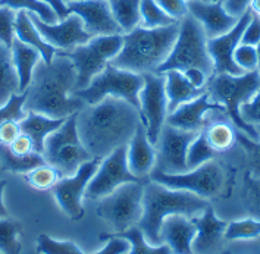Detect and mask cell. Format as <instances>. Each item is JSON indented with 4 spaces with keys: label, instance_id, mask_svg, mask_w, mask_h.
Wrapping results in <instances>:
<instances>
[{
    "label": "cell",
    "instance_id": "1",
    "mask_svg": "<svg viewBox=\"0 0 260 254\" xmlns=\"http://www.w3.org/2000/svg\"><path fill=\"white\" fill-rule=\"evenodd\" d=\"M141 122L137 107L115 97H106L96 105H85L77 113L80 140L99 161L116 148L128 146Z\"/></svg>",
    "mask_w": 260,
    "mask_h": 254
},
{
    "label": "cell",
    "instance_id": "2",
    "mask_svg": "<svg viewBox=\"0 0 260 254\" xmlns=\"http://www.w3.org/2000/svg\"><path fill=\"white\" fill-rule=\"evenodd\" d=\"M77 69L71 59L57 52L50 64L40 60L25 90V112H36L53 119H67L85 103L75 97Z\"/></svg>",
    "mask_w": 260,
    "mask_h": 254
},
{
    "label": "cell",
    "instance_id": "3",
    "mask_svg": "<svg viewBox=\"0 0 260 254\" xmlns=\"http://www.w3.org/2000/svg\"><path fill=\"white\" fill-rule=\"evenodd\" d=\"M179 21L160 28L138 25L122 34L123 46L109 64L134 74H154L171 53L178 37Z\"/></svg>",
    "mask_w": 260,
    "mask_h": 254
},
{
    "label": "cell",
    "instance_id": "4",
    "mask_svg": "<svg viewBox=\"0 0 260 254\" xmlns=\"http://www.w3.org/2000/svg\"><path fill=\"white\" fill-rule=\"evenodd\" d=\"M209 206V200L197 194L172 189L149 179L144 184L143 216L137 227L151 245H160V227L168 216L184 214L187 217H194L203 213Z\"/></svg>",
    "mask_w": 260,
    "mask_h": 254
},
{
    "label": "cell",
    "instance_id": "5",
    "mask_svg": "<svg viewBox=\"0 0 260 254\" xmlns=\"http://www.w3.org/2000/svg\"><path fill=\"white\" fill-rule=\"evenodd\" d=\"M260 88V71L244 72L241 75L231 74H213L206 85V93L213 103L225 109L226 115L233 120L235 128L251 138L259 141L260 134L254 125L247 123L241 118L240 107L250 102Z\"/></svg>",
    "mask_w": 260,
    "mask_h": 254
},
{
    "label": "cell",
    "instance_id": "6",
    "mask_svg": "<svg viewBox=\"0 0 260 254\" xmlns=\"http://www.w3.org/2000/svg\"><path fill=\"white\" fill-rule=\"evenodd\" d=\"M207 40L202 24L192 15L187 14L179 21L178 37L171 53L154 74H165L166 71L182 72L188 68H199L212 77L215 68L207 50Z\"/></svg>",
    "mask_w": 260,
    "mask_h": 254
},
{
    "label": "cell",
    "instance_id": "7",
    "mask_svg": "<svg viewBox=\"0 0 260 254\" xmlns=\"http://www.w3.org/2000/svg\"><path fill=\"white\" fill-rule=\"evenodd\" d=\"M144 85V75L134 74L125 69L108 64L106 68L97 74L88 87L77 90L74 96L85 105H96L106 97L121 99L140 110V91Z\"/></svg>",
    "mask_w": 260,
    "mask_h": 254
},
{
    "label": "cell",
    "instance_id": "8",
    "mask_svg": "<svg viewBox=\"0 0 260 254\" xmlns=\"http://www.w3.org/2000/svg\"><path fill=\"white\" fill-rule=\"evenodd\" d=\"M44 161L65 176H72L82 163L94 159L80 140L77 130V113L71 115L63 125L44 141Z\"/></svg>",
    "mask_w": 260,
    "mask_h": 254
},
{
    "label": "cell",
    "instance_id": "9",
    "mask_svg": "<svg viewBox=\"0 0 260 254\" xmlns=\"http://www.w3.org/2000/svg\"><path fill=\"white\" fill-rule=\"evenodd\" d=\"M123 46L122 34L96 36L85 44H80L71 50L60 52L71 59L77 69V90H82L100 74L110 60L121 52ZM75 90V91H77Z\"/></svg>",
    "mask_w": 260,
    "mask_h": 254
},
{
    "label": "cell",
    "instance_id": "10",
    "mask_svg": "<svg viewBox=\"0 0 260 254\" xmlns=\"http://www.w3.org/2000/svg\"><path fill=\"white\" fill-rule=\"evenodd\" d=\"M146 182H126L100 199L97 214L110 225L113 234L137 227L143 216V196Z\"/></svg>",
    "mask_w": 260,
    "mask_h": 254
},
{
    "label": "cell",
    "instance_id": "11",
    "mask_svg": "<svg viewBox=\"0 0 260 254\" xmlns=\"http://www.w3.org/2000/svg\"><path fill=\"white\" fill-rule=\"evenodd\" d=\"M149 179L172 189L190 191L209 200L218 197L223 191L226 184V171L215 159L182 174H164L151 171Z\"/></svg>",
    "mask_w": 260,
    "mask_h": 254
},
{
    "label": "cell",
    "instance_id": "12",
    "mask_svg": "<svg viewBox=\"0 0 260 254\" xmlns=\"http://www.w3.org/2000/svg\"><path fill=\"white\" fill-rule=\"evenodd\" d=\"M140 113L147 138L154 146L168 116V99L165 91V74H146L140 91Z\"/></svg>",
    "mask_w": 260,
    "mask_h": 254
},
{
    "label": "cell",
    "instance_id": "13",
    "mask_svg": "<svg viewBox=\"0 0 260 254\" xmlns=\"http://www.w3.org/2000/svg\"><path fill=\"white\" fill-rule=\"evenodd\" d=\"M199 133L182 131L171 126L165 122L159 134L157 143L154 144L156 161L153 171L164 174H182L188 171L187 166V150Z\"/></svg>",
    "mask_w": 260,
    "mask_h": 254
},
{
    "label": "cell",
    "instance_id": "14",
    "mask_svg": "<svg viewBox=\"0 0 260 254\" xmlns=\"http://www.w3.org/2000/svg\"><path fill=\"white\" fill-rule=\"evenodd\" d=\"M126 182L146 181H141L131 174L126 162V146H122L100 161L96 174L87 185L85 197L90 200H100Z\"/></svg>",
    "mask_w": 260,
    "mask_h": 254
},
{
    "label": "cell",
    "instance_id": "15",
    "mask_svg": "<svg viewBox=\"0 0 260 254\" xmlns=\"http://www.w3.org/2000/svg\"><path fill=\"white\" fill-rule=\"evenodd\" d=\"M99 165H100L99 159H91L82 163L75 174L72 176L60 178L59 182L52 189L59 207L72 220H80L84 216L82 199L85 197L87 185L96 174Z\"/></svg>",
    "mask_w": 260,
    "mask_h": 254
},
{
    "label": "cell",
    "instance_id": "16",
    "mask_svg": "<svg viewBox=\"0 0 260 254\" xmlns=\"http://www.w3.org/2000/svg\"><path fill=\"white\" fill-rule=\"evenodd\" d=\"M29 16L34 25L40 31L43 39L60 52L71 50L80 44H85L91 39V36L85 31L78 15L69 14L65 19L57 21L56 24H47L34 14H29Z\"/></svg>",
    "mask_w": 260,
    "mask_h": 254
},
{
    "label": "cell",
    "instance_id": "17",
    "mask_svg": "<svg viewBox=\"0 0 260 254\" xmlns=\"http://www.w3.org/2000/svg\"><path fill=\"white\" fill-rule=\"evenodd\" d=\"M251 19V11L248 9L243 15L233 29L222 34L219 37L209 39L207 40V50L213 60L215 74H231V75H241L244 74L243 69L235 65L234 62V52L237 46L241 43L243 33L246 29L247 24Z\"/></svg>",
    "mask_w": 260,
    "mask_h": 254
},
{
    "label": "cell",
    "instance_id": "18",
    "mask_svg": "<svg viewBox=\"0 0 260 254\" xmlns=\"http://www.w3.org/2000/svg\"><path fill=\"white\" fill-rule=\"evenodd\" d=\"M67 6L69 14H75L81 18L85 31L91 37L122 33L110 11L109 0H77L69 2Z\"/></svg>",
    "mask_w": 260,
    "mask_h": 254
},
{
    "label": "cell",
    "instance_id": "19",
    "mask_svg": "<svg viewBox=\"0 0 260 254\" xmlns=\"http://www.w3.org/2000/svg\"><path fill=\"white\" fill-rule=\"evenodd\" d=\"M191 219L197 229L191 242L192 254H220L226 250L225 229L228 222L218 217L212 206Z\"/></svg>",
    "mask_w": 260,
    "mask_h": 254
},
{
    "label": "cell",
    "instance_id": "20",
    "mask_svg": "<svg viewBox=\"0 0 260 254\" xmlns=\"http://www.w3.org/2000/svg\"><path fill=\"white\" fill-rule=\"evenodd\" d=\"M215 110H223L225 109L213 103L209 99V94L203 93L194 99L191 102H187L184 105L178 106L174 112L168 113L166 123L171 126H175L182 131H190V133H202L207 125V116L210 112Z\"/></svg>",
    "mask_w": 260,
    "mask_h": 254
},
{
    "label": "cell",
    "instance_id": "21",
    "mask_svg": "<svg viewBox=\"0 0 260 254\" xmlns=\"http://www.w3.org/2000/svg\"><path fill=\"white\" fill-rule=\"evenodd\" d=\"M188 14L192 15L205 28L207 39H215L228 33L235 27L240 18L230 15L220 0L203 2V0H188Z\"/></svg>",
    "mask_w": 260,
    "mask_h": 254
},
{
    "label": "cell",
    "instance_id": "22",
    "mask_svg": "<svg viewBox=\"0 0 260 254\" xmlns=\"http://www.w3.org/2000/svg\"><path fill=\"white\" fill-rule=\"evenodd\" d=\"M156 150L147 138L146 126L141 122L133 140L126 146V162L131 174L141 181H149L151 171L154 168Z\"/></svg>",
    "mask_w": 260,
    "mask_h": 254
},
{
    "label": "cell",
    "instance_id": "23",
    "mask_svg": "<svg viewBox=\"0 0 260 254\" xmlns=\"http://www.w3.org/2000/svg\"><path fill=\"white\" fill-rule=\"evenodd\" d=\"M196 225L191 217L184 214L168 216L160 227V240L172 254H192L191 242L196 237Z\"/></svg>",
    "mask_w": 260,
    "mask_h": 254
},
{
    "label": "cell",
    "instance_id": "24",
    "mask_svg": "<svg viewBox=\"0 0 260 254\" xmlns=\"http://www.w3.org/2000/svg\"><path fill=\"white\" fill-rule=\"evenodd\" d=\"M206 138L218 154L228 153L237 146V128L223 110L210 112L203 130Z\"/></svg>",
    "mask_w": 260,
    "mask_h": 254
},
{
    "label": "cell",
    "instance_id": "25",
    "mask_svg": "<svg viewBox=\"0 0 260 254\" xmlns=\"http://www.w3.org/2000/svg\"><path fill=\"white\" fill-rule=\"evenodd\" d=\"M15 37L19 41L25 43L28 46L34 47L41 54V60L50 64L57 53V49L50 46L43 39L40 31L34 25L31 16L27 11H18L15 19Z\"/></svg>",
    "mask_w": 260,
    "mask_h": 254
},
{
    "label": "cell",
    "instance_id": "26",
    "mask_svg": "<svg viewBox=\"0 0 260 254\" xmlns=\"http://www.w3.org/2000/svg\"><path fill=\"white\" fill-rule=\"evenodd\" d=\"M67 119H53L36 112H27V116L19 122L21 133L29 137L34 144V150L43 154L44 141L52 133L59 130Z\"/></svg>",
    "mask_w": 260,
    "mask_h": 254
},
{
    "label": "cell",
    "instance_id": "27",
    "mask_svg": "<svg viewBox=\"0 0 260 254\" xmlns=\"http://www.w3.org/2000/svg\"><path fill=\"white\" fill-rule=\"evenodd\" d=\"M165 91L168 99V113L174 112L181 105L191 102L206 93V90L194 88L181 71L165 72Z\"/></svg>",
    "mask_w": 260,
    "mask_h": 254
},
{
    "label": "cell",
    "instance_id": "28",
    "mask_svg": "<svg viewBox=\"0 0 260 254\" xmlns=\"http://www.w3.org/2000/svg\"><path fill=\"white\" fill-rule=\"evenodd\" d=\"M12 59L19 80V93H24L32 80L34 69L41 60V54L31 46L15 39L12 43Z\"/></svg>",
    "mask_w": 260,
    "mask_h": 254
},
{
    "label": "cell",
    "instance_id": "29",
    "mask_svg": "<svg viewBox=\"0 0 260 254\" xmlns=\"http://www.w3.org/2000/svg\"><path fill=\"white\" fill-rule=\"evenodd\" d=\"M19 93V80L12 59L11 47L0 43V106Z\"/></svg>",
    "mask_w": 260,
    "mask_h": 254
},
{
    "label": "cell",
    "instance_id": "30",
    "mask_svg": "<svg viewBox=\"0 0 260 254\" xmlns=\"http://www.w3.org/2000/svg\"><path fill=\"white\" fill-rule=\"evenodd\" d=\"M0 163L3 171L12 174H28L34 168L44 165V156L40 153H29L27 156H18L11 151L9 146L0 144Z\"/></svg>",
    "mask_w": 260,
    "mask_h": 254
},
{
    "label": "cell",
    "instance_id": "31",
    "mask_svg": "<svg viewBox=\"0 0 260 254\" xmlns=\"http://www.w3.org/2000/svg\"><path fill=\"white\" fill-rule=\"evenodd\" d=\"M110 11L123 34L141 25V0H109Z\"/></svg>",
    "mask_w": 260,
    "mask_h": 254
},
{
    "label": "cell",
    "instance_id": "32",
    "mask_svg": "<svg viewBox=\"0 0 260 254\" xmlns=\"http://www.w3.org/2000/svg\"><path fill=\"white\" fill-rule=\"evenodd\" d=\"M119 235L129 242V251L126 254H172L171 248L166 244L160 245H151L149 241L144 238L143 232L138 227H133L121 234H113Z\"/></svg>",
    "mask_w": 260,
    "mask_h": 254
},
{
    "label": "cell",
    "instance_id": "33",
    "mask_svg": "<svg viewBox=\"0 0 260 254\" xmlns=\"http://www.w3.org/2000/svg\"><path fill=\"white\" fill-rule=\"evenodd\" d=\"M0 6L11 8L14 11H27L29 14L37 15L41 21L47 24H56L59 21L56 12L47 3L41 0H0Z\"/></svg>",
    "mask_w": 260,
    "mask_h": 254
},
{
    "label": "cell",
    "instance_id": "34",
    "mask_svg": "<svg viewBox=\"0 0 260 254\" xmlns=\"http://www.w3.org/2000/svg\"><path fill=\"white\" fill-rule=\"evenodd\" d=\"M241 203L250 217L260 220V178L244 172L241 185Z\"/></svg>",
    "mask_w": 260,
    "mask_h": 254
},
{
    "label": "cell",
    "instance_id": "35",
    "mask_svg": "<svg viewBox=\"0 0 260 254\" xmlns=\"http://www.w3.org/2000/svg\"><path fill=\"white\" fill-rule=\"evenodd\" d=\"M256 128L260 134V126H256ZM237 146L243 153L247 172L251 176L260 178V140L253 141L244 133L237 130Z\"/></svg>",
    "mask_w": 260,
    "mask_h": 254
},
{
    "label": "cell",
    "instance_id": "36",
    "mask_svg": "<svg viewBox=\"0 0 260 254\" xmlns=\"http://www.w3.org/2000/svg\"><path fill=\"white\" fill-rule=\"evenodd\" d=\"M218 156V153L210 147L207 138H206L205 133H199L196 135V138L192 140L187 150V166L188 171L190 169H196L202 165H205L207 162L215 161Z\"/></svg>",
    "mask_w": 260,
    "mask_h": 254
},
{
    "label": "cell",
    "instance_id": "37",
    "mask_svg": "<svg viewBox=\"0 0 260 254\" xmlns=\"http://www.w3.org/2000/svg\"><path fill=\"white\" fill-rule=\"evenodd\" d=\"M260 237V220L254 217H244L228 222L225 229L226 241H251Z\"/></svg>",
    "mask_w": 260,
    "mask_h": 254
},
{
    "label": "cell",
    "instance_id": "38",
    "mask_svg": "<svg viewBox=\"0 0 260 254\" xmlns=\"http://www.w3.org/2000/svg\"><path fill=\"white\" fill-rule=\"evenodd\" d=\"M21 224L11 217L0 219V254H21Z\"/></svg>",
    "mask_w": 260,
    "mask_h": 254
},
{
    "label": "cell",
    "instance_id": "39",
    "mask_svg": "<svg viewBox=\"0 0 260 254\" xmlns=\"http://www.w3.org/2000/svg\"><path fill=\"white\" fill-rule=\"evenodd\" d=\"M141 25L146 28H160L172 25L178 21L171 18L156 3V0H141Z\"/></svg>",
    "mask_w": 260,
    "mask_h": 254
},
{
    "label": "cell",
    "instance_id": "40",
    "mask_svg": "<svg viewBox=\"0 0 260 254\" xmlns=\"http://www.w3.org/2000/svg\"><path fill=\"white\" fill-rule=\"evenodd\" d=\"M62 178V175L57 172L53 166H50L49 163L40 165L37 168H34L32 171H29L25 174V179L29 184V187L39 191H46V189H53L56 184L59 182V179Z\"/></svg>",
    "mask_w": 260,
    "mask_h": 254
},
{
    "label": "cell",
    "instance_id": "41",
    "mask_svg": "<svg viewBox=\"0 0 260 254\" xmlns=\"http://www.w3.org/2000/svg\"><path fill=\"white\" fill-rule=\"evenodd\" d=\"M37 251L40 254H84L72 241H57L46 234L37 238Z\"/></svg>",
    "mask_w": 260,
    "mask_h": 254
},
{
    "label": "cell",
    "instance_id": "42",
    "mask_svg": "<svg viewBox=\"0 0 260 254\" xmlns=\"http://www.w3.org/2000/svg\"><path fill=\"white\" fill-rule=\"evenodd\" d=\"M27 93L14 94L6 105L0 106V125L5 122H21L27 116V112L24 109Z\"/></svg>",
    "mask_w": 260,
    "mask_h": 254
},
{
    "label": "cell",
    "instance_id": "43",
    "mask_svg": "<svg viewBox=\"0 0 260 254\" xmlns=\"http://www.w3.org/2000/svg\"><path fill=\"white\" fill-rule=\"evenodd\" d=\"M234 62L244 72L257 71L259 69V56H257L256 46L240 43L234 52Z\"/></svg>",
    "mask_w": 260,
    "mask_h": 254
},
{
    "label": "cell",
    "instance_id": "44",
    "mask_svg": "<svg viewBox=\"0 0 260 254\" xmlns=\"http://www.w3.org/2000/svg\"><path fill=\"white\" fill-rule=\"evenodd\" d=\"M15 19H16V11L0 6V43L8 47H12V43L16 39Z\"/></svg>",
    "mask_w": 260,
    "mask_h": 254
},
{
    "label": "cell",
    "instance_id": "45",
    "mask_svg": "<svg viewBox=\"0 0 260 254\" xmlns=\"http://www.w3.org/2000/svg\"><path fill=\"white\" fill-rule=\"evenodd\" d=\"M100 240L106 241L105 247L93 254H126L129 251V242L113 234H102Z\"/></svg>",
    "mask_w": 260,
    "mask_h": 254
},
{
    "label": "cell",
    "instance_id": "46",
    "mask_svg": "<svg viewBox=\"0 0 260 254\" xmlns=\"http://www.w3.org/2000/svg\"><path fill=\"white\" fill-rule=\"evenodd\" d=\"M240 113L247 123L260 126V88L250 102H247L240 107Z\"/></svg>",
    "mask_w": 260,
    "mask_h": 254
},
{
    "label": "cell",
    "instance_id": "47",
    "mask_svg": "<svg viewBox=\"0 0 260 254\" xmlns=\"http://www.w3.org/2000/svg\"><path fill=\"white\" fill-rule=\"evenodd\" d=\"M156 3L175 21H181L188 14L187 0H156Z\"/></svg>",
    "mask_w": 260,
    "mask_h": 254
},
{
    "label": "cell",
    "instance_id": "48",
    "mask_svg": "<svg viewBox=\"0 0 260 254\" xmlns=\"http://www.w3.org/2000/svg\"><path fill=\"white\" fill-rule=\"evenodd\" d=\"M260 41V16L251 12V19L247 24L246 29L243 33L241 43L243 44H250V46H256Z\"/></svg>",
    "mask_w": 260,
    "mask_h": 254
},
{
    "label": "cell",
    "instance_id": "49",
    "mask_svg": "<svg viewBox=\"0 0 260 254\" xmlns=\"http://www.w3.org/2000/svg\"><path fill=\"white\" fill-rule=\"evenodd\" d=\"M21 135L19 122H5L0 125V144L11 146Z\"/></svg>",
    "mask_w": 260,
    "mask_h": 254
},
{
    "label": "cell",
    "instance_id": "50",
    "mask_svg": "<svg viewBox=\"0 0 260 254\" xmlns=\"http://www.w3.org/2000/svg\"><path fill=\"white\" fill-rule=\"evenodd\" d=\"M184 77L187 78V81L191 84L194 88H199V90H206V85L209 82V75L203 72L202 69L199 68H188L185 71H182Z\"/></svg>",
    "mask_w": 260,
    "mask_h": 254
},
{
    "label": "cell",
    "instance_id": "51",
    "mask_svg": "<svg viewBox=\"0 0 260 254\" xmlns=\"http://www.w3.org/2000/svg\"><path fill=\"white\" fill-rule=\"evenodd\" d=\"M251 2L253 0H223L222 5L228 14L235 18H241L250 9Z\"/></svg>",
    "mask_w": 260,
    "mask_h": 254
},
{
    "label": "cell",
    "instance_id": "52",
    "mask_svg": "<svg viewBox=\"0 0 260 254\" xmlns=\"http://www.w3.org/2000/svg\"><path fill=\"white\" fill-rule=\"evenodd\" d=\"M11 148V151L15 153V154H18V156H27L29 153H34L36 150H34V144H32V141L29 140V137H27L25 134H22L15 140L14 143L9 146ZM37 153V151H36Z\"/></svg>",
    "mask_w": 260,
    "mask_h": 254
},
{
    "label": "cell",
    "instance_id": "53",
    "mask_svg": "<svg viewBox=\"0 0 260 254\" xmlns=\"http://www.w3.org/2000/svg\"><path fill=\"white\" fill-rule=\"evenodd\" d=\"M41 2H44V3H47L49 6H52V9L56 12L59 21L65 19L69 15L68 6H67V3H65L63 0H41Z\"/></svg>",
    "mask_w": 260,
    "mask_h": 254
},
{
    "label": "cell",
    "instance_id": "54",
    "mask_svg": "<svg viewBox=\"0 0 260 254\" xmlns=\"http://www.w3.org/2000/svg\"><path fill=\"white\" fill-rule=\"evenodd\" d=\"M6 185H8V181H5V179H0V219L9 217L8 209L5 207V203H3V191H5Z\"/></svg>",
    "mask_w": 260,
    "mask_h": 254
},
{
    "label": "cell",
    "instance_id": "55",
    "mask_svg": "<svg viewBox=\"0 0 260 254\" xmlns=\"http://www.w3.org/2000/svg\"><path fill=\"white\" fill-rule=\"evenodd\" d=\"M250 11L256 15H260V0H253L250 5Z\"/></svg>",
    "mask_w": 260,
    "mask_h": 254
},
{
    "label": "cell",
    "instance_id": "56",
    "mask_svg": "<svg viewBox=\"0 0 260 254\" xmlns=\"http://www.w3.org/2000/svg\"><path fill=\"white\" fill-rule=\"evenodd\" d=\"M256 50H257V56H259V71H260V41L256 44Z\"/></svg>",
    "mask_w": 260,
    "mask_h": 254
},
{
    "label": "cell",
    "instance_id": "57",
    "mask_svg": "<svg viewBox=\"0 0 260 254\" xmlns=\"http://www.w3.org/2000/svg\"><path fill=\"white\" fill-rule=\"evenodd\" d=\"M220 254H233V251L231 250H225V251H222Z\"/></svg>",
    "mask_w": 260,
    "mask_h": 254
},
{
    "label": "cell",
    "instance_id": "58",
    "mask_svg": "<svg viewBox=\"0 0 260 254\" xmlns=\"http://www.w3.org/2000/svg\"><path fill=\"white\" fill-rule=\"evenodd\" d=\"M65 3H69V2H77V0H63Z\"/></svg>",
    "mask_w": 260,
    "mask_h": 254
},
{
    "label": "cell",
    "instance_id": "59",
    "mask_svg": "<svg viewBox=\"0 0 260 254\" xmlns=\"http://www.w3.org/2000/svg\"><path fill=\"white\" fill-rule=\"evenodd\" d=\"M254 241L257 242V245H260V237H259V238H257V240H254Z\"/></svg>",
    "mask_w": 260,
    "mask_h": 254
},
{
    "label": "cell",
    "instance_id": "60",
    "mask_svg": "<svg viewBox=\"0 0 260 254\" xmlns=\"http://www.w3.org/2000/svg\"><path fill=\"white\" fill-rule=\"evenodd\" d=\"M188 2V0H187ZM203 2H216V0H203Z\"/></svg>",
    "mask_w": 260,
    "mask_h": 254
},
{
    "label": "cell",
    "instance_id": "61",
    "mask_svg": "<svg viewBox=\"0 0 260 254\" xmlns=\"http://www.w3.org/2000/svg\"><path fill=\"white\" fill-rule=\"evenodd\" d=\"M220 2H223V0H220Z\"/></svg>",
    "mask_w": 260,
    "mask_h": 254
},
{
    "label": "cell",
    "instance_id": "62",
    "mask_svg": "<svg viewBox=\"0 0 260 254\" xmlns=\"http://www.w3.org/2000/svg\"><path fill=\"white\" fill-rule=\"evenodd\" d=\"M259 16H260V15H259Z\"/></svg>",
    "mask_w": 260,
    "mask_h": 254
}]
</instances>
